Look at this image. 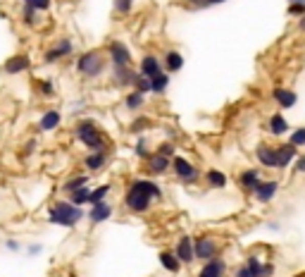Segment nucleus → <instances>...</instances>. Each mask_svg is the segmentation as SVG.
<instances>
[{
	"label": "nucleus",
	"mask_w": 305,
	"mask_h": 277,
	"mask_svg": "<svg viewBox=\"0 0 305 277\" xmlns=\"http://www.w3.org/2000/svg\"><path fill=\"white\" fill-rule=\"evenodd\" d=\"M107 194H110V187H107V184H103V187L93 189V191H91V199H89V203H91V206H96V203L105 201V196H107Z\"/></svg>",
	"instance_id": "obj_31"
},
{
	"label": "nucleus",
	"mask_w": 305,
	"mask_h": 277,
	"mask_svg": "<svg viewBox=\"0 0 305 277\" xmlns=\"http://www.w3.org/2000/svg\"><path fill=\"white\" fill-rule=\"evenodd\" d=\"M298 158V148L293 144H281L277 146V170H284Z\"/></svg>",
	"instance_id": "obj_12"
},
{
	"label": "nucleus",
	"mask_w": 305,
	"mask_h": 277,
	"mask_svg": "<svg viewBox=\"0 0 305 277\" xmlns=\"http://www.w3.org/2000/svg\"><path fill=\"white\" fill-rule=\"evenodd\" d=\"M110 215H112V206L110 203H105V201H100V203H96V206L91 208L89 217H91V222H105Z\"/></svg>",
	"instance_id": "obj_22"
},
{
	"label": "nucleus",
	"mask_w": 305,
	"mask_h": 277,
	"mask_svg": "<svg viewBox=\"0 0 305 277\" xmlns=\"http://www.w3.org/2000/svg\"><path fill=\"white\" fill-rule=\"evenodd\" d=\"M31 7H34L36 12H46V10L50 7V0H34V3H31Z\"/></svg>",
	"instance_id": "obj_39"
},
{
	"label": "nucleus",
	"mask_w": 305,
	"mask_h": 277,
	"mask_svg": "<svg viewBox=\"0 0 305 277\" xmlns=\"http://www.w3.org/2000/svg\"><path fill=\"white\" fill-rule=\"evenodd\" d=\"M132 7H134V0H115V10H117L119 14L132 12Z\"/></svg>",
	"instance_id": "obj_35"
},
{
	"label": "nucleus",
	"mask_w": 305,
	"mask_h": 277,
	"mask_svg": "<svg viewBox=\"0 0 305 277\" xmlns=\"http://www.w3.org/2000/svg\"><path fill=\"white\" fill-rule=\"evenodd\" d=\"M105 160H107L105 151H93L91 155H86V160H83V165L89 167L91 172H96V170H100V167L105 165Z\"/></svg>",
	"instance_id": "obj_25"
},
{
	"label": "nucleus",
	"mask_w": 305,
	"mask_h": 277,
	"mask_svg": "<svg viewBox=\"0 0 305 277\" xmlns=\"http://www.w3.org/2000/svg\"><path fill=\"white\" fill-rule=\"evenodd\" d=\"M136 155H141V158H150L146 151V138H139V144H136Z\"/></svg>",
	"instance_id": "obj_40"
},
{
	"label": "nucleus",
	"mask_w": 305,
	"mask_h": 277,
	"mask_svg": "<svg viewBox=\"0 0 305 277\" xmlns=\"http://www.w3.org/2000/svg\"><path fill=\"white\" fill-rule=\"evenodd\" d=\"M181 67H184V57H181V53L169 50V53L165 55V69L167 72H179Z\"/></svg>",
	"instance_id": "obj_26"
},
{
	"label": "nucleus",
	"mask_w": 305,
	"mask_h": 277,
	"mask_svg": "<svg viewBox=\"0 0 305 277\" xmlns=\"http://www.w3.org/2000/svg\"><path fill=\"white\" fill-rule=\"evenodd\" d=\"M289 14L291 17H305V5H298V3L289 5Z\"/></svg>",
	"instance_id": "obj_37"
},
{
	"label": "nucleus",
	"mask_w": 305,
	"mask_h": 277,
	"mask_svg": "<svg viewBox=\"0 0 305 277\" xmlns=\"http://www.w3.org/2000/svg\"><path fill=\"white\" fill-rule=\"evenodd\" d=\"M267 127H270V132L274 134V136H281V134L289 132V122H286V117L281 112H274L270 117V122H267Z\"/></svg>",
	"instance_id": "obj_23"
},
{
	"label": "nucleus",
	"mask_w": 305,
	"mask_h": 277,
	"mask_svg": "<svg viewBox=\"0 0 305 277\" xmlns=\"http://www.w3.org/2000/svg\"><path fill=\"white\" fill-rule=\"evenodd\" d=\"M255 158L263 167H270L274 170L277 167V146H267V144H260L255 148Z\"/></svg>",
	"instance_id": "obj_10"
},
{
	"label": "nucleus",
	"mask_w": 305,
	"mask_h": 277,
	"mask_svg": "<svg viewBox=\"0 0 305 277\" xmlns=\"http://www.w3.org/2000/svg\"><path fill=\"white\" fill-rule=\"evenodd\" d=\"M165 69H162V63H160L155 55H146L141 60V74L148 76V79H155L158 74H162Z\"/></svg>",
	"instance_id": "obj_16"
},
{
	"label": "nucleus",
	"mask_w": 305,
	"mask_h": 277,
	"mask_svg": "<svg viewBox=\"0 0 305 277\" xmlns=\"http://www.w3.org/2000/svg\"><path fill=\"white\" fill-rule=\"evenodd\" d=\"M224 0H186L188 7H193V10H205V7H212V5H220Z\"/></svg>",
	"instance_id": "obj_33"
},
{
	"label": "nucleus",
	"mask_w": 305,
	"mask_h": 277,
	"mask_svg": "<svg viewBox=\"0 0 305 277\" xmlns=\"http://www.w3.org/2000/svg\"><path fill=\"white\" fill-rule=\"evenodd\" d=\"M172 167H174V174H177L181 182H188V184H193V182L201 177V174H198V170H195V167L191 165L186 158H181V155H174Z\"/></svg>",
	"instance_id": "obj_7"
},
{
	"label": "nucleus",
	"mask_w": 305,
	"mask_h": 277,
	"mask_svg": "<svg viewBox=\"0 0 305 277\" xmlns=\"http://www.w3.org/2000/svg\"><path fill=\"white\" fill-rule=\"evenodd\" d=\"M272 272H274L272 263H260L257 256H250L246 265H241L236 270V277H272Z\"/></svg>",
	"instance_id": "obj_5"
},
{
	"label": "nucleus",
	"mask_w": 305,
	"mask_h": 277,
	"mask_svg": "<svg viewBox=\"0 0 305 277\" xmlns=\"http://www.w3.org/2000/svg\"><path fill=\"white\" fill-rule=\"evenodd\" d=\"M195 244V258H201V261H212V258L220 256V244L212 239V236H198L193 239Z\"/></svg>",
	"instance_id": "obj_6"
},
{
	"label": "nucleus",
	"mask_w": 305,
	"mask_h": 277,
	"mask_svg": "<svg viewBox=\"0 0 305 277\" xmlns=\"http://www.w3.org/2000/svg\"><path fill=\"white\" fill-rule=\"evenodd\" d=\"M289 144H293L296 148L305 146V127H298L296 132H291V138H289Z\"/></svg>",
	"instance_id": "obj_34"
},
{
	"label": "nucleus",
	"mask_w": 305,
	"mask_h": 277,
	"mask_svg": "<svg viewBox=\"0 0 305 277\" xmlns=\"http://www.w3.org/2000/svg\"><path fill=\"white\" fill-rule=\"evenodd\" d=\"M298 29H300V31H305V17H300V22H298Z\"/></svg>",
	"instance_id": "obj_46"
},
{
	"label": "nucleus",
	"mask_w": 305,
	"mask_h": 277,
	"mask_svg": "<svg viewBox=\"0 0 305 277\" xmlns=\"http://www.w3.org/2000/svg\"><path fill=\"white\" fill-rule=\"evenodd\" d=\"M205 182L215 189H224L229 180H227V174L220 172V170H208V172H205Z\"/></svg>",
	"instance_id": "obj_27"
},
{
	"label": "nucleus",
	"mask_w": 305,
	"mask_h": 277,
	"mask_svg": "<svg viewBox=\"0 0 305 277\" xmlns=\"http://www.w3.org/2000/svg\"><path fill=\"white\" fill-rule=\"evenodd\" d=\"M89 184V177H83V174H79V177H74V180H70L67 184H64V191H76V189H81Z\"/></svg>",
	"instance_id": "obj_32"
},
{
	"label": "nucleus",
	"mask_w": 305,
	"mask_h": 277,
	"mask_svg": "<svg viewBox=\"0 0 305 277\" xmlns=\"http://www.w3.org/2000/svg\"><path fill=\"white\" fill-rule=\"evenodd\" d=\"M83 215L86 213L81 210V206H74L72 201H57L50 208L48 222L50 225H60V227H74Z\"/></svg>",
	"instance_id": "obj_2"
},
{
	"label": "nucleus",
	"mask_w": 305,
	"mask_h": 277,
	"mask_svg": "<svg viewBox=\"0 0 305 277\" xmlns=\"http://www.w3.org/2000/svg\"><path fill=\"white\" fill-rule=\"evenodd\" d=\"M107 50H110V60L115 67H132V53L122 41H112Z\"/></svg>",
	"instance_id": "obj_8"
},
{
	"label": "nucleus",
	"mask_w": 305,
	"mask_h": 277,
	"mask_svg": "<svg viewBox=\"0 0 305 277\" xmlns=\"http://www.w3.org/2000/svg\"><path fill=\"white\" fill-rule=\"evenodd\" d=\"M105 67H107V63H105V57L100 55L98 50H89V53H83V55L76 60V69H79L83 76H89V79L100 76L105 72Z\"/></svg>",
	"instance_id": "obj_3"
},
{
	"label": "nucleus",
	"mask_w": 305,
	"mask_h": 277,
	"mask_svg": "<svg viewBox=\"0 0 305 277\" xmlns=\"http://www.w3.org/2000/svg\"><path fill=\"white\" fill-rule=\"evenodd\" d=\"M148 127V117H139L136 125H132V132H141V129H146Z\"/></svg>",
	"instance_id": "obj_42"
},
{
	"label": "nucleus",
	"mask_w": 305,
	"mask_h": 277,
	"mask_svg": "<svg viewBox=\"0 0 305 277\" xmlns=\"http://www.w3.org/2000/svg\"><path fill=\"white\" fill-rule=\"evenodd\" d=\"M29 67H31V60L27 55H14L3 65V69H5L7 74H19V72H27Z\"/></svg>",
	"instance_id": "obj_17"
},
{
	"label": "nucleus",
	"mask_w": 305,
	"mask_h": 277,
	"mask_svg": "<svg viewBox=\"0 0 305 277\" xmlns=\"http://www.w3.org/2000/svg\"><path fill=\"white\" fill-rule=\"evenodd\" d=\"M143 98H146V93H141V91H136V89H134L132 93H129V96L124 98V105H126V108H129V110H139L141 105L146 103Z\"/></svg>",
	"instance_id": "obj_28"
},
{
	"label": "nucleus",
	"mask_w": 305,
	"mask_h": 277,
	"mask_svg": "<svg viewBox=\"0 0 305 277\" xmlns=\"http://www.w3.org/2000/svg\"><path fill=\"white\" fill-rule=\"evenodd\" d=\"M177 258H179L181 263H193L195 258V244L191 236H181L179 242H177V249H174Z\"/></svg>",
	"instance_id": "obj_11"
},
{
	"label": "nucleus",
	"mask_w": 305,
	"mask_h": 277,
	"mask_svg": "<svg viewBox=\"0 0 305 277\" xmlns=\"http://www.w3.org/2000/svg\"><path fill=\"white\" fill-rule=\"evenodd\" d=\"M224 272H227V263L217 256V258H212V261H205V265H203V270L198 272V277H224Z\"/></svg>",
	"instance_id": "obj_15"
},
{
	"label": "nucleus",
	"mask_w": 305,
	"mask_h": 277,
	"mask_svg": "<svg viewBox=\"0 0 305 277\" xmlns=\"http://www.w3.org/2000/svg\"><path fill=\"white\" fill-rule=\"evenodd\" d=\"M150 84H152V93H165L167 86H169V72L158 74L155 79H150Z\"/></svg>",
	"instance_id": "obj_29"
},
{
	"label": "nucleus",
	"mask_w": 305,
	"mask_h": 277,
	"mask_svg": "<svg viewBox=\"0 0 305 277\" xmlns=\"http://www.w3.org/2000/svg\"><path fill=\"white\" fill-rule=\"evenodd\" d=\"M24 22L27 24H34L36 22V10L31 5H24Z\"/></svg>",
	"instance_id": "obj_38"
},
{
	"label": "nucleus",
	"mask_w": 305,
	"mask_h": 277,
	"mask_svg": "<svg viewBox=\"0 0 305 277\" xmlns=\"http://www.w3.org/2000/svg\"><path fill=\"white\" fill-rule=\"evenodd\" d=\"M72 50H74V46H72V41H67V38H62V41H57L53 48L46 53V63L53 65L55 60H62V57L72 55Z\"/></svg>",
	"instance_id": "obj_13"
},
{
	"label": "nucleus",
	"mask_w": 305,
	"mask_h": 277,
	"mask_svg": "<svg viewBox=\"0 0 305 277\" xmlns=\"http://www.w3.org/2000/svg\"><path fill=\"white\" fill-rule=\"evenodd\" d=\"M136 72L132 67H115L112 72V82L117 84V86H129V84H136Z\"/></svg>",
	"instance_id": "obj_19"
},
{
	"label": "nucleus",
	"mask_w": 305,
	"mask_h": 277,
	"mask_svg": "<svg viewBox=\"0 0 305 277\" xmlns=\"http://www.w3.org/2000/svg\"><path fill=\"white\" fill-rule=\"evenodd\" d=\"M160 263L167 272H179L181 270V261L177 258L174 251H160Z\"/></svg>",
	"instance_id": "obj_21"
},
{
	"label": "nucleus",
	"mask_w": 305,
	"mask_h": 277,
	"mask_svg": "<svg viewBox=\"0 0 305 277\" xmlns=\"http://www.w3.org/2000/svg\"><path fill=\"white\" fill-rule=\"evenodd\" d=\"M5 246H7L10 251H17V249H19V242H14V239H10V242H7Z\"/></svg>",
	"instance_id": "obj_44"
},
{
	"label": "nucleus",
	"mask_w": 305,
	"mask_h": 277,
	"mask_svg": "<svg viewBox=\"0 0 305 277\" xmlns=\"http://www.w3.org/2000/svg\"><path fill=\"white\" fill-rule=\"evenodd\" d=\"M36 253H41V246H29V256H36Z\"/></svg>",
	"instance_id": "obj_45"
},
{
	"label": "nucleus",
	"mask_w": 305,
	"mask_h": 277,
	"mask_svg": "<svg viewBox=\"0 0 305 277\" xmlns=\"http://www.w3.org/2000/svg\"><path fill=\"white\" fill-rule=\"evenodd\" d=\"M38 91H41L43 96H53L55 86H53V82H50V79H43V82H38Z\"/></svg>",
	"instance_id": "obj_36"
},
{
	"label": "nucleus",
	"mask_w": 305,
	"mask_h": 277,
	"mask_svg": "<svg viewBox=\"0 0 305 277\" xmlns=\"http://www.w3.org/2000/svg\"><path fill=\"white\" fill-rule=\"evenodd\" d=\"M89 199H91V191L86 187L72 191V196H70V201L74 203V206H83V203H89Z\"/></svg>",
	"instance_id": "obj_30"
},
{
	"label": "nucleus",
	"mask_w": 305,
	"mask_h": 277,
	"mask_svg": "<svg viewBox=\"0 0 305 277\" xmlns=\"http://www.w3.org/2000/svg\"><path fill=\"white\" fill-rule=\"evenodd\" d=\"M260 182H263V174L257 172V170H243V172L238 174V184H241L246 191H250V194L255 191V187Z\"/></svg>",
	"instance_id": "obj_18"
},
{
	"label": "nucleus",
	"mask_w": 305,
	"mask_h": 277,
	"mask_svg": "<svg viewBox=\"0 0 305 277\" xmlns=\"http://www.w3.org/2000/svg\"><path fill=\"white\" fill-rule=\"evenodd\" d=\"M152 199H162V189L148 180H136L124 194V203L132 213H146Z\"/></svg>",
	"instance_id": "obj_1"
},
{
	"label": "nucleus",
	"mask_w": 305,
	"mask_h": 277,
	"mask_svg": "<svg viewBox=\"0 0 305 277\" xmlns=\"http://www.w3.org/2000/svg\"><path fill=\"white\" fill-rule=\"evenodd\" d=\"M158 153H162V155H167V158H174V146L172 144H162Z\"/></svg>",
	"instance_id": "obj_41"
},
{
	"label": "nucleus",
	"mask_w": 305,
	"mask_h": 277,
	"mask_svg": "<svg viewBox=\"0 0 305 277\" xmlns=\"http://www.w3.org/2000/svg\"><path fill=\"white\" fill-rule=\"evenodd\" d=\"M279 191V182L274 180H263L260 184L255 187V191H253V196H255L260 203H270L274 196H277Z\"/></svg>",
	"instance_id": "obj_9"
},
{
	"label": "nucleus",
	"mask_w": 305,
	"mask_h": 277,
	"mask_svg": "<svg viewBox=\"0 0 305 277\" xmlns=\"http://www.w3.org/2000/svg\"><path fill=\"white\" fill-rule=\"evenodd\" d=\"M31 3H34V0H24V5H31Z\"/></svg>",
	"instance_id": "obj_48"
},
{
	"label": "nucleus",
	"mask_w": 305,
	"mask_h": 277,
	"mask_svg": "<svg viewBox=\"0 0 305 277\" xmlns=\"http://www.w3.org/2000/svg\"><path fill=\"white\" fill-rule=\"evenodd\" d=\"M60 122H62V115H60L57 110H48L41 120H38V127H41L43 132H53V129L60 127Z\"/></svg>",
	"instance_id": "obj_20"
},
{
	"label": "nucleus",
	"mask_w": 305,
	"mask_h": 277,
	"mask_svg": "<svg viewBox=\"0 0 305 277\" xmlns=\"http://www.w3.org/2000/svg\"><path fill=\"white\" fill-rule=\"evenodd\" d=\"M272 98L277 101L284 110H289V108H293L296 105V101H298V93L291 89H284V86H277V89L272 91Z\"/></svg>",
	"instance_id": "obj_14"
},
{
	"label": "nucleus",
	"mask_w": 305,
	"mask_h": 277,
	"mask_svg": "<svg viewBox=\"0 0 305 277\" xmlns=\"http://www.w3.org/2000/svg\"><path fill=\"white\" fill-rule=\"evenodd\" d=\"M167 167H169V158L162 155V153H155V155L148 158V170H150V172L160 174V172H165Z\"/></svg>",
	"instance_id": "obj_24"
},
{
	"label": "nucleus",
	"mask_w": 305,
	"mask_h": 277,
	"mask_svg": "<svg viewBox=\"0 0 305 277\" xmlns=\"http://www.w3.org/2000/svg\"><path fill=\"white\" fill-rule=\"evenodd\" d=\"M289 3H291V5H293V3H298V5H305V0H289Z\"/></svg>",
	"instance_id": "obj_47"
},
{
	"label": "nucleus",
	"mask_w": 305,
	"mask_h": 277,
	"mask_svg": "<svg viewBox=\"0 0 305 277\" xmlns=\"http://www.w3.org/2000/svg\"><path fill=\"white\" fill-rule=\"evenodd\" d=\"M76 138L91 151H103V134L98 132V127L91 120H81L76 125Z\"/></svg>",
	"instance_id": "obj_4"
},
{
	"label": "nucleus",
	"mask_w": 305,
	"mask_h": 277,
	"mask_svg": "<svg viewBox=\"0 0 305 277\" xmlns=\"http://www.w3.org/2000/svg\"><path fill=\"white\" fill-rule=\"evenodd\" d=\"M296 172H305V155L296 158Z\"/></svg>",
	"instance_id": "obj_43"
}]
</instances>
